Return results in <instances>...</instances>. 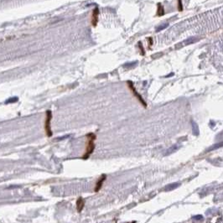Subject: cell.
Listing matches in <instances>:
<instances>
[{"instance_id":"6da1fadb","label":"cell","mask_w":223,"mask_h":223,"mask_svg":"<svg viewBox=\"0 0 223 223\" xmlns=\"http://www.w3.org/2000/svg\"><path fill=\"white\" fill-rule=\"evenodd\" d=\"M86 150L83 155L81 156L82 159H87L89 157L93 154L94 149H95V141L97 139V135L93 133H87L86 135Z\"/></svg>"},{"instance_id":"7a4b0ae2","label":"cell","mask_w":223,"mask_h":223,"mask_svg":"<svg viewBox=\"0 0 223 223\" xmlns=\"http://www.w3.org/2000/svg\"><path fill=\"white\" fill-rule=\"evenodd\" d=\"M52 112L50 110H47L45 113V135L50 138L53 136V132L51 129V120H52Z\"/></svg>"},{"instance_id":"3957f363","label":"cell","mask_w":223,"mask_h":223,"mask_svg":"<svg viewBox=\"0 0 223 223\" xmlns=\"http://www.w3.org/2000/svg\"><path fill=\"white\" fill-rule=\"evenodd\" d=\"M127 83V86H128V88H129V89H130V91L133 92V96L136 97L138 100H139V103H141V104H142V105H143L144 108H146V107H147V103H145V101L144 100V98H143V97H142V96H141L139 92H138V91L136 90V88H135V86H134V85H133V82H132L131 81H128Z\"/></svg>"},{"instance_id":"277c9868","label":"cell","mask_w":223,"mask_h":223,"mask_svg":"<svg viewBox=\"0 0 223 223\" xmlns=\"http://www.w3.org/2000/svg\"><path fill=\"white\" fill-rule=\"evenodd\" d=\"M106 180H107V175H102L100 176V178L97 180V183H96V185H95V188H94V191H95V192H98V191L102 189L103 183L105 182Z\"/></svg>"},{"instance_id":"5b68a950","label":"cell","mask_w":223,"mask_h":223,"mask_svg":"<svg viewBox=\"0 0 223 223\" xmlns=\"http://www.w3.org/2000/svg\"><path fill=\"white\" fill-rule=\"evenodd\" d=\"M98 17H99V8L98 7H96L93 11H92V15H91V24L93 27L97 26L98 23Z\"/></svg>"},{"instance_id":"8992f818","label":"cell","mask_w":223,"mask_h":223,"mask_svg":"<svg viewBox=\"0 0 223 223\" xmlns=\"http://www.w3.org/2000/svg\"><path fill=\"white\" fill-rule=\"evenodd\" d=\"M85 203H86V201H85L84 198L80 196L76 200V210L78 212H81L82 210L84 209Z\"/></svg>"},{"instance_id":"52a82bcc","label":"cell","mask_w":223,"mask_h":223,"mask_svg":"<svg viewBox=\"0 0 223 223\" xmlns=\"http://www.w3.org/2000/svg\"><path fill=\"white\" fill-rule=\"evenodd\" d=\"M164 14V8L161 4H158V9H157V16L160 17Z\"/></svg>"},{"instance_id":"ba28073f","label":"cell","mask_w":223,"mask_h":223,"mask_svg":"<svg viewBox=\"0 0 223 223\" xmlns=\"http://www.w3.org/2000/svg\"><path fill=\"white\" fill-rule=\"evenodd\" d=\"M178 10L181 12L183 11V4H182V0H178Z\"/></svg>"},{"instance_id":"9c48e42d","label":"cell","mask_w":223,"mask_h":223,"mask_svg":"<svg viewBox=\"0 0 223 223\" xmlns=\"http://www.w3.org/2000/svg\"><path fill=\"white\" fill-rule=\"evenodd\" d=\"M139 49H140V51H141V55H144L145 50H144V49L143 48V46H142V44H141V42H139Z\"/></svg>"},{"instance_id":"30bf717a","label":"cell","mask_w":223,"mask_h":223,"mask_svg":"<svg viewBox=\"0 0 223 223\" xmlns=\"http://www.w3.org/2000/svg\"><path fill=\"white\" fill-rule=\"evenodd\" d=\"M149 46L152 45V44H153V40H152V38H149Z\"/></svg>"}]
</instances>
